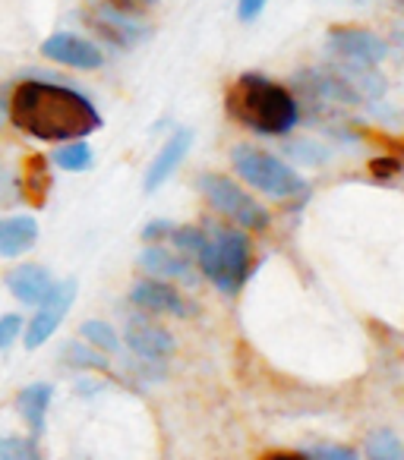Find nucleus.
<instances>
[{
	"mask_svg": "<svg viewBox=\"0 0 404 460\" xmlns=\"http://www.w3.org/2000/svg\"><path fill=\"white\" fill-rule=\"evenodd\" d=\"M10 120L20 133L41 142L85 139L102 129V114L83 92L45 79H26L10 98Z\"/></svg>",
	"mask_w": 404,
	"mask_h": 460,
	"instance_id": "1",
	"label": "nucleus"
},
{
	"mask_svg": "<svg viewBox=\"0 0 404 460\" xmlns=\"http://www.w3.org/2000/svg\"><path fill=\"white\" fill-rule=\"evenodd\" d=\"M225 108L234 120L263 136H284L301 120V108H297L294 95L259 73H244L228 89Z\"/></svg>",
	"mask_w": 404,
	"mask_h": 460,
	"instance_id": "2",
	"label": "nucleus"
},
{
	"mask_svg": "<svg viewBox=\"0 0 404 460\" xmlns=\"http://www.w3.org/2000/svg\"><path fill=\"white\" fill-rule=\"evenodd\" d=\"M196 265L202 269V275L225 294H238L247 284L253 269V252L250 240L231 227H215L209 237L206 250L196 256Z\"/></svg>",
	"mask_w": 404,
	"mask_h": 460,
	"instance_id": "3",
	"label": "nucleus"
},
{
	"mask_svg": "<svg viewBox=\"0 0 404 460\" xmlns=\"http://www.w3.org/2000/svg\"><path fill=\"white\" fill-rule=\"evenodd\" d=\"M231 164L247 183L269 192V196H275V199H294V196H303V192H307V183H303L301 173H297L294 167L278 161L275 155L259 152V148H253V146L234 148Z\"/></svg>",
	"mask_w": 404,
	"mask_h": 460,
	"instance_id": "4",
	"label": "nucleus"
},
{
	"mask_svg": "<svg viewBox=\"0 0 404 460\" xmlns=\"http://www.w3.org/2000/svg\"><path fill=\"white\" fill-rule=\"evenodd\" d=\"M199 190L209 199V205H212L219 215H225L228 221L240 224V227H247V230H256V234H263V230L269 227V211L253 196H247L234 180L221 177V173H202V177H199Z\"/></svg>",
	"mask_w": 404,
	"mask_h": 460,
	"instance_id": "5",
	"label": "nucleus"
},
{
	"mask_svg": "<svg viewBox=\"0 0 404 460\" xmlns=\"http://www.w3.org/2000/svg\"><path fill=\"white\" fill-rule=\"evenodd\" d=\"M76 290H79V284L73 281V278L54 281L51 294L39 303V313L32 315V322H29L26 332H22L26 350H39V347H45L48 341L58 334V328L64 325L67 313H70L73 300H76Z\"/></svg>",
	"mask_w": 404,
	"mask_h": 460,
	"instance_id": "6",
	"label": "nucleus"
},
{
	"mask_svg": "<svg viewBox=\"0 0 404 460\" xmlns=\"http://www.w3.org/2000/svg\"><path fill=\"white\" fill-rule=\"evenodd\" d=\"M85 22L92 32H98L104 41L117 48H136L148 39V29L133 20V13L114 7L111 0H89L85 4Z\"/></svg>",
	"mask_w": 404,
	"mask_h": 460,
	"instance_id": "7",
	"label": "nucleus"
},
{
	"mask_svg": "<svg viewBox=\"0 0 404 460\" xmlns=\"http://www.w3.org/2000/svg\"><path fill=\"white\" fill-rule=\"evenodd\" d=\"M41 54L60 66H73V70H98L104 64L102 48L73 32H54L51 39L41 41Z\"/></svg>",
	"mask_w": 404,
	"mask_h": 460,
	"instance_id": "8",
	"label": "nucleus"
},
{
	"mask_svg": "<svg viewBox=\"0 0 404 460\" xmlns=\"http://www.w3.org/2000/svg\"><path fill=\"white\" fill-rule=\"evenodd\" d=\"M328 48L332 54H338L345 64L354 66H376L379 60H385L389 48L379 35L366 32V29H332L328 32Z\"/></svg>",
	"mask_w": 404,
	"mask_h": 460,
	"instance_id": "9",
	"label": "nucleus"
},
{
	"mask_svg": "<svg viewBox=\"0 0 404 460\" xmlns=\"http://www.w3.org/2000/svg\"><path fill=\"white\" fill-rule=\"evenodd\" d=\"M127 347L133 353H139L142 359H165L174 353V338L167 328H161L158 322H152V315L136 313L133 319L127 322Z\"/></svg>",
	"mask_w": 404,
	"mask_h": 460,
	"instance_id": "10",
	"label": "nucleus"
},
{
	"mask_svg": "<svg viewBox=\"0 0 404 460\" xmlns=\"http://www.w3.org/2000/svg\"><path fill=\"white\" fill-rule=\"evenodd\" d=\"M130 303H133L139 313H155V315H190V303L165 281H139L130 290Z\"/></svg>",
	"mask_w": 404,
	"mask_h": 460,
	"instance_id": "11",
	"label": "nucleus"
},
{
	"mask_svg": "<svg viewBox=\"0 0 404 460\" xmlns=\"http://www.w3.org/2000/svg\"><path fill=\"white\" fill-rule=\"evenodd\" d=\"M51 288H54L51 269H45V265H39V262H22V265H16V269H10V275H7L10 296H13L16 303H22V306H39V303L51 294Z\"/></svg>",
	"mask_w": 404,
	"mask_h": 460,
	"instance_id": "12",
	"label": "nucleus"
},
{
	"mask_svg": "<svg viewBox=\"0 0 404 460\" xmlns=\"http://www.w3.org/2000/svg\"><path fill=\"white\" fill-rule=\"evenodd\" d=\"M190 146H193V133H190V129H177V133H171V139H167L165 146L158 148V155H155L152 164H148L146 177H142V190L155 192L158 186H165L167 180H171V173L177 171L180 164H184Z\"/></svg>",
	"mask_w": 404,
	"mask_h": 460,
	"instance_id": "13",
	"label": "nucleus"
},
{
	"mask_svg": "<svg viewBox=\"0 0 404 460\" xmlns=\"http://www.w3.org/2000/svg\"><path fill=\"white\" fill-rule=\"evenodd\" d=\"M39 243V221L32 215L0 217V256L20 259Z\"/></svg>",
	"mask_w": 404,
	"mask_h": 460,
	"instance_id": "14",
	"label": "nucleus"
},
{
	"mask_svg": "<svg viewBox=\"0 0 404 460\" xmlns=\"http://www.w3.org/2000/svg\"><path fill=\"white\" fill-rule=\"evenodd\" d=\"M54 401V388L48 382H35L26 385V388L16 394V410H20L22 422L29 426L32 438H39L45 432V422H48V410H51Z\"/></svg>",
	"mask_w": 404,
	"mask_h": 460,
	"instance_id": "15",
	"label": "nucleus"
},
{
	"mask_svg": "<svg viewBox=\"0 0 404 460\" xmlns=\"http://www.w3.org/2000/svg\"><path fill=\"white\" fill-rule=\"evenodd\" d=\"M139 269L152 278H167V281H193V271L190 262L177 252H167L161 246H152V250H142L139 252Z\"/></svg>",
	"mask_w": 404,
	"mask_h": 460,
	"instance_id": "16",
	"label": "nucleus"
},
{
	"mask_svg": "<svg viewBox=\"0 0 404 460\" xmlns=\"http://www.w3.org/2000/svg\"><path fill=\"white\" fill-rule=\"evenodd\" d=\"M51 164H58L60 171H70V173H83L95 164V152L85 139H70V142H60L58 148L51 152Z\"/></svg>",
	"mask_w": 404,
	"mask_h": 460,
	"instance_id": "17",
	"label": "nucleus"
},
{
	"mask_svg": "<svg viewBox=\"0 0 404 460\" xmlns=\"http://www.w3.org/2000/svg\"><path fill=\"white\" fill-rule=\"evenodd\" d=\"M79 338H83V344L95 347L98 353H114V350H121V338H117V332L108 325V322H102V319L83 322V328H79Z\"/></svg>",
	"mask_w": 404,
	"mask_h": 460,
	"instance_id": "18",
	"label": "nucleus"
},
{
	"mask_svg": "<svg viewBox=\"0 0 404 460\" xmlns=\"http://www.w3.org/2000/svg\"><path fill=\"white\" fill-rule=\"evenodd\" d=\"M366 457L370 460H404V447L395 432L382 429V432H373L370 438H366Z\"/></svg>",
	"mask_w": 404,
	"mask_h": 460,
	"instance_id": "19",
	"label": "nucleus"
},
{
	"mask_svg": "<svg viewBox=\"0 0 404 460\" xmlns=\"http://www.w3.org/2000/svg\"><path fill=\"white\" fill-rule=\"evenodd\" d=\"M60 357H64V363L73 366V369H102L104 366V353H98L95 347L83 344V341H70Z\"/></svg>",
	"mask_w": 404,
	"mask_h": 460,
	"instance_id": "20",
	"label": "nucleus"
},
{
	"mask_svg": "<svg viewBox=\"0 0 404 460\" xmlns=\"http://www.w3.org/2000/svg\"><path fill=\"white\" fill-rule=\"evenodd\" d=\"M0 460H41L39 445L35 438H22V435H7V438H0Z\"/></svg>",
	"mask_w": 404,
	"mask_h": 460,
	"instance_id": "21",
	"label": "nucleus"
},
{
	"mask_svg": "<svg viewBox=\"0 0 404 460\" xmlns=\"http://www.w3.org/2000/svg\"><path fill=\"white\" fill-rule=\"evenodd\" d=\"M171 240H174V246L184 252V256H193V259L206 250V243H209L206 230H202V227H174Z\"/></svg>",
	"mask_w": 404,
	"mask_h": 460,
	"instance_id": "22",
	"label": "nucleus"
},
{
	"mask_svg": "<svg viewBox=\"0 0 404 460\" xmlns=\"http://www.w3.org/2000/svg\"><path fill=\"white\" fill-rule=\"evenodd\" d=\"M39 190V202L45 199V192L51 190V177H48L45 158H29L26 161V192Z\"/></svg>",
	"mask_w": 404,
	"mask_h": 460,
	"instance_id": "23",
	"label": "nucleus"
},
{
	"mask_svg": "<svg viewBox=\"0 0 404 460\" xmlns=\"http://www.w3.org/2000/svg\"><path fill=\"white\" fill-rule=\"evenodd\" d=\"M22 332H26V322L20 313L0 315V350H10L16 341H22Z\"/></svg>",
	"mask_w": 404,
	"mask_h": 460,
	"instance_id": "24",
	"label": "nucleus"
},
{
	"mask_svg": "<svg viewBox=\"0 0 404 460\" xmlns=\"http://www.w3.org/2000/svg\"><path fill=\"white\" fill-rule=\"evenodd\" d=\"M288 155H291L294 161H301V164H322L328 152L319 146V142L301 139V142H291V146H288Z\"/></svg>",
	"mask_w": 404,
	"mask_h": 460,
	"instance_id": "25",
	"label": "nucleus"
},
{
	"mask_svg": "<svg viewBox=\"0 0 404 460\" xmlns=\"http://www.w3.org/2000/svg\"><path fill=\"white\" fill-rule=\"evenodd\" d=\"M313 460H357V451L347 445H319L310 451Z\"/></svg>",
	"mask_w": 404,
	"mask_h": 460,
	"instance_id": "26",
	"label": "nucleus"
},
{
	"mask_svg": "<svg viewBox=\"0 0 404 460\" xmlns=\"http://www.w3.org/2000/svg\"><path fill=\"white\" fill-rule=\"evenodd\" d=\"M171 234H174V224L167 221V217H155V221H148L146 227H142V240H146V243L171 240Z\"/></svg>",
	"mask_w": 404,
	"mask_h": 460,
	"instance_id": "27",
	"label": "nucleus"
},
{
	"mask_svg": "<svg viewBox=\"0 0 404 460\" xmlns=\"http://www.w3.org/2000/svg\"><path fill=\"white\" fill-rule=\"evenodd\" d=\"M269 0H238V20L240 22H253L259 20V13L265 10Z\"/></svg>",
	"mask_w": 404,
	"mask_h": 460,
	"instance_id": "28",
	"label": "nucleus"
},
{
	"mask_svg": "<svg viewBox=\"0 0 404 460\" xmlns=\"http://www.w3.org/2000/svg\"><path fill=\"white\" fill-rule=\"evenodd\" d=\"M114 7L127 10V13H142V10H148L155 4V0H111Z\"/></svg>",
	"mask_w": 404,
	"mask_h": 460,
	"instance_id": "29",
	"label": "nucleus"
},
{
	"mask_svg": "<svg viewBox=\"0 0 404 460\" xmlns=\"http://www.w3.org/2000/svg\"><path fill=\"white\" fill-rule=\"evenodd\" d=\"M263 460H307V457H301V454H269Z\"/></svg>",
	"mask_w": 404,
	"mask_h": 460,
	"instance_id": "30",
	"label": "nucleus"
}]
</instances>
